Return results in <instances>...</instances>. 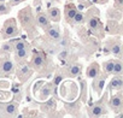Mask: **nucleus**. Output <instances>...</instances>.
<instances>
[{
    "label": "nucleus",
    "instance_id": "obj_1",
    "mask_svg": "<svg viewBox=\"0 0 123 118\" xmlns=\"http://www.w3.org/2000/svg\"><path fill=\"white\" fill-rule=\"evenodd\" d=\"M18 34V29L16 27L15 21H9L5 23L4 29H3V36L4 37H13Z\"/></svg>",
    "mask_w": 123,
    "mask_h": 118
},
{
    "label": "nucleus",
    "instance_id": "obj_2",
    "mask_svg": "<svg viewBox=\"0 0 123 118\" xmlns=\"http://www.w3.org/2000/svg\"><path fill=\"white\" fill-rule=\"evenodd\" d=\"M19 21H21L22 25H23L25 29L31 24V22H33V16H31V12H30L29 9H24V10L19 13Z\"/></svg>",
    "mask_w": 123,
    "mask_h": 118
},
{
    "label": "nucleus",
    "instance_id": "obj_3",
    "mask_svg": "<svg viewBox=\"0 0 123 118\" xmlns=\"http://www.w3.org/2000/svg\"><path fill=\"white\" fill-rule=\"evenodd\" d=\"M31 72H33L31 66H30L28 63H25V64H23V65L19 68V71H18V78H19L21 81H25L27 78L30 77Z\"/></svg>",
    "mask_w": 123,
    "mask_h": 118
},
{
    "label": "nucleus",
    "instance_id": "obj_4",
    "mask_svg": "<svg viewBox=\"0 0 123 118\" xmlns=\"http://www.w3.org/2000/svg\"><path fill=\"white\" fill-rule=\"evenodd\" d=\"M36 23H37V25L41 27V28H47V27H49L51 21H49L47 13H41V12H39L37 16H36Z\"/></svg>",
    "mask_w": 123,
    "mask_h": 118
},
{
    "label": "nucleus",
    "instance_id": "obj_5",
    "mask_svg": "<svg viewBox=\"0 0 123 118\" xmlns=\"http://www.w3.org/2000/svg\"><path fill=\"white\" fill-rule=\"evenodd\" d=\"M31 64H33V66H34L36 70L41 69V68L45 65V59H43L42 54H40V53L34 54V57H33V59H31Z\"/></svg>",
    "mask_w": 123,
    "mask_h": 118
},
{
    "label": "nucleus",
    "instance_id": "obj_6",
    "mask_svg": "<svg viewBox=\"0 0 123 118\" xmlns=\"http://www.w3.org/2000/svg\"><path fill=\"white\" fill-rule=\"evenodd\" d=\"M47 35H48L52 40L57 41V40L62 36V35H60V29H59V27H58V25L47 27Z\"/></svg>",
    "mask_w": 123,
    "mask_h": 118
},
{
    "label": "nucleus",
    "instance_id": "obj_7",
    "mask_svg": "<svg viewBox=\"0 0 123 118\" xmlns=\"http://www.w3.org/2000/svg\"><path fill=\"white\" fill-rule=\"evenodd\" d=\"M122 87H123V80H122L121 75H116L110 82V88L115 89V90H121Z\"/></svg>",
    "mask_w": 123,
    "mask_h": 118
},
{
    "label": "nucleus",
    "instance_id": "obj_8",
    "mask_svg": "<svg viewBox=\"0 0 123 118\" xmlns=\"http://www.w3.org/2000/svg\"><path fill=\"white\" fill-rule=\"evenodd\" d=\"M110 106L112 110H116V111H119L122 108V105H123V100H122V96L121 95H116L113 98H111L110 100Z\"/></svg>",
    "mask_w": 123,
    "mask_h": 118
},
{
    "label": "nucleus",
    "instance_id": "obj_9",
    "mask_svg": "<svg viewBox=\"0 0 123 118\" xmlns=\"http://www.w3.org/2000/svg\"><path fill=\"white\" fill-rule=\"evenodd\" d=\"M47 16L49 21L52 22H59L60 21V10L58 7H51L47 12Z\"/></svg>",
    "mask_w": 123,
    "mask_h": 118
},
{
    "label": "nucleus",
    "instance_id": "obj_10",
    "mask_svg": "<svg viewBox=\"0 0 123 118\" xmlns=\"http://www.w3.org/2000/svg\"><path fill=\"white\" fill-rule=\"evenodd\" d=\"M87 76L89 78H93V80H95L99 76V65L97 63H93V64H91L88 66V69H87Z\"/></svg>",
    "mask_w": 123,
    "mask_h": 118
},
{
    "label": "nucleus",
    "instance_id": "obj_11",
    "mask_svg": "<svg viewBox=\"0 0 123 118\" xmlns=\"http://www.w3.org/2000/svg\"><path fill=\"white\" fill-rule=\"evenodd\" d=\"M106 112H107V111H106V108H105L104 106H101V105H94V106L92 107V110H91V116L99 117V116L105 114Z\"/></svg>",
    "mask_w": 123,
    "mask_h": 118
},
{
    "label": "nucleus",
    "instance_id": "obj_12",
    "mask_svg": "<svg viewBox=\"0 0 123 118\" xmlns=\"http://www.w3.org/2000/svg\"><path fill=\"white\" fill-rule=\"evenodd\" d=\"M0 68H1V70H3L4 74H11L13 71V63L11 60H9V59H6V60H4L1 63Z\"/></svg>",
    "mask_w": 123,
    "mask_h": 118
},
{
    "label": "nucleus",
    "instance_id": "obj_13",
    "mask_svg": "<svg viewBox=\"0 0 123 118\" xmlns=\"http://www.w3.org/2000/svg\"><path fill=\"white\" fill-rule=\"evenodd\" d=\"M16 54H15V59L17 62L19 60H23V59H25L28 55H29V51L28 48H23V49H18V51H15Z\"/></svg>",
    "mask_w": 123,
    "mask_h": 118
},
{
    "label": "nucleus",
    "instance_id": "obj_14",
    "mask_svg": "<svg viewBox=\"0 0 123 118\" xmlns=\"http://www.w3.org/2000/svg\"><path fill=\"white\" fill-rule=\"evenodd\" d=\"M5 112L7 116H16L17 114V105L15 102H10L5 106Z\"/></svg>",
    "mask_w": 123,
    "mask_h": 118
},
{
    "label": "nucleus",
    "instance_id": "obj_15",
    "mask_svg": "<svg viewBox=\"0 0 123 118\" xmlns=\"http://www.w3.org/2000/svg\"><path fill=\"white\" fill-rule=\"evenodd\" d=\"M12 47H13V51H18V49L28 48L29 45H28V42H25L24 40H17V41L12 42Z\"/></svg>",
    "mask_w": 123,
    "mask_h": 118
},
{
    "label": "nucleus",
    "instance_id": "obj_16",
    "mask_svg": "<svg viewBox=\"0 0 123 118\" xmlns=\"http://www.w3.org/2000/svg\"><path fill=\"white\" fill-rule=\"evenodd\" d=\"M104 84H105V76L99 78L98 81H95V83H93V88H95L97 92L100 94L103 92V89H104Z\"/></svg>",
    "mask_w": 123,
    "mask_h": 118
},
{
    "label": "nucleus",
    "instance_id": "obj_17",
    "mask_svg": "<svg viewBox=\"0 0 123 118\" xmlns=\"http://www.w3.org/2000/svg\"><path fill=\"white\" fill-rule=\"evenodd\" d=\"M69 74H70V76H73V77L79 76V75L81 74V65L75 64V65L70 66V69H69Z\"/></svg>",
    "mask_w": 123,
    "mask_h": 118
},
{
    "label": "nucleus",
    "instance_id": "obj_18",
    "mask_svg": "<svg viewBox=\"0 0 123 118\" xmlns=\"http://www.w3.org/2000/svg\"><path fill=\"white\" fill-rule=\"evenodd\" d=\"M122 70H123V68H122V62L119 60V59H117V60H115V64H113V71H112V74H115V75H121V74H122Z\"/></svg>",
    "mask_w": 123,
    "mask_h": 118
},
{
    "label": "nucleus",
    "instance_id": "obj_19",
    "mask_svg": "<svg viewBox=\"0 0 123 118\" xmlns=\"http://www.w3.org/2000/svg\"><path fill=\"white\" fill-rule=\"evenodd\" d=\"M113 64H115V60H107L106 63H104V70L106 74H112L113 71Z\"/></svg>",
    "mask_w": 123,
    "mask_h": 118
},
{
    "label": "nucleus",
    "instance_id": "obj_20",
    "mask_svg": "<svg viewBox=\"0 0 123 118\" xmlns=\"http://www.w3.org/2000/svg\"><path fill=\"white\" fill-rule=\"evenodd\" d=\"M69 55H70V49L68 47H63V48L59 51V53H58V57L60 59H67Z\"/></svg>",
    "mask_w": 123,
    "mask_h": 118
},
{
    "label": "nucleus",
    "instance_id": "obj_21",
    "mask_svg": "<svg viewBox=\"0 0 123 118\" xmlns=\"http://www.w3.org/2000/svg\"><path fill=\"white\" fill-rule=\"evenodd\" d=\"M111 53L113 54V55H116V57H121L122 55V51H121V45L119 43H115L113 46H112V48H111Z\"/></svg>",
    "mask_w": 123,
    "mask_h": 118
},
{
    "label": "nucleus",
    "instance_id": "obj_22",
    "mask_svg": "<svg viewBox=\"0 0 123 118\" xmlns=\"http://www.w3.org/2000/svg\"><path fill=\"white\" fill-rule=\"evenodd\" d=\"M57 41H58V46H60L62 48H63V47H68V46H69V42H70L68 36H67V37H62V36H60Z\"/></svg>",
    "mask_w": 123,
    "mask_h": 118
},
{
    "label": "nucleus",
    "instance_id": "obj_23",
    "mask_svg": "<svg viewBox=\"0 0 123 118\" xmlns=\"http://www.w3.org/2000/svg\"><path fill=\"white\" fill-rule=\"evenodd\" d=\"M1 51L3 52H7V53H10V52H12L13 51V47H12V42H5V43H3L1 45Z\"/></svg>",
    "mask_w": 123,
    "mask_h": 118
},
{
    "label": "nucleus",
    "instance_id": "obj_24",
    "mask_svg": "<svg viewBox=\"0 0 123 118\" xmlns=\"http://www.w3.org/2000/svg\"><path fill=\"white\" fill-rule=\"evenodd\" d=\"M88 25H89V28H91V29H97V28H98V25H99V21H98V18L92 17V18L88 21Z\"/></svg>",
    "mask_w": 123,
    "mask_h": 118
},
{
    "label": "nucleus",
    "instance_id": "obj_25",
    "mask_svg": "<svg viewBox=\"0 0 123 118\" xmlns=\"http://www.w3.org/2000/svg\"><path fill=\"white\" fill-rule=\"evenodd\" d=\"M73 21H74V23H81L82 21H83V15L81 13V12H76L75 13V16H74V18H73Z\"/></svg>",
    "mask_w": 123,
    "mask_h": 118
},
{
    "label": "nucleus",
    "instance_id": "obj_26",
    "mask_svg": "<svg viewBox=\"0 0 123 118\" xmlns=\"http://www.w3.org/2000/svg\"><path fill=\"white\" fill-rule=\"evenodd\" d=\"M10 10V7L5 4V3H0V15L1 13H5V12H7Z\"/></svg>",
    "mask_w": 123,
    "mask_h": 118
},
{
    "label": "nucleus",
    "instance_id": "obj_27",
    "mask_svg": "<svg viewBox=\"0 0 123 118\" xmlns=\"http://www.w3.org/2000/svg\"><path fill=\"white\" fill-rule=\"evenodd\" d=\"M76 12H77V10H76V9H71V10H68V11H67V17H68L69 19H73Z\"/></svg>",
    "mask_w": 123,
    "mask_h": 118
},
{
    "label": "nucleus",
    "instance_id": "obj_28",
    "mask_svg": "<svg viewBox=\"0 0 123 118\" xmlns=\"http://www.w3.org/2000/svg\"><path fill=\"white\" fill-rule=\"evenodd\" d=\"M22 1H24V0H11V4H12V6H17Z\"/></svg>",
    "mask_w": 123,
    "mask_h": 118
},
{
    "label": "nucleus",
    "instance_id": "obj_29",
    "mask_svg": "<svg viewBox=\"0 0 123 118\" xmlns=\"http://www.w3.org/2000/svg\"><path fill=\"white\" fill-rule=\"evenodd\" d=\"M60 80H62V76H57V77L54 78V83H55V84H58Z\"/></svg>",
    "mask_w": 123,
    "mask_h": 118
},
{
    "label": "nucleus",
    "instance_id": "obj_30",
    "mask_svg": "<svg viewBox=\"0 0 123 118\" xmlns=\"http://www.w3.org/2000/svg\"><path fill=\"white\" fill-rule=\"evenodd\" d=\"M116 4H117L118 6H121V5H123V0H116Z\"/></svg>",
    "mask_w": 123,
    "mask_h": 118
},
{
    "label": "nucleus",
    "instance_id": "obj_31",
    "mask_svg": "<svg viewBox=\"0 0 123 118\" xmlns=\"http://www.w3.org/2000/svg\"><path fill=\"white\" fill-rule=\"evenodd\" d=\"M99 1H100V3H106L107 0H99Z\"/></svg>",
    "mask_w": 123,
    "mask_h": 118
},
{
    "label": "nucleus",
    "instance_id": "obj_32",
    "mask_svg": "<svg viewBox=\"0 0 123 118\" xmlns=\"http://www.w3.org/2000/svg\"><path fill=\"white\" fill-rule=\"evenodd\" d=\"M0 3H5V0H0Z\"/></svg>",
    "mask_w": 123,
    "mask_h": 118
},
{
    "label": "nucleus",
    "instance_id": "obj_33",
    "mask_svg": "<svg viewBox=\"0 0 123 118\" xmlns=\"http://www.w3.org/2000/svg\"><path fill=\"white\" fill-rule=\"evenodd\" d=\"M10 1H11V0H10Z\"/></svg>",
    "mask_w": 123,
    "mask_h": 118
}]
</instances>
